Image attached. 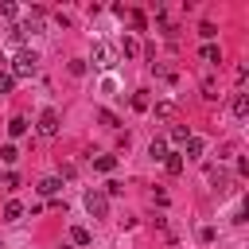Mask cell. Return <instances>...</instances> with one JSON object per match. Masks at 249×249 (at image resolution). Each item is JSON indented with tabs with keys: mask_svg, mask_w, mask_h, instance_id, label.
<instances>
[{
	"mask_svg": "<svg viewBox=\"0 0 249 249\" xmlns=\"http://www.w3.org/2000/svg\"><path fill=\"white\" fill-rule=\"evenodd\" d=\"M97 117H101V121H105V124H109V128H117V117H113V113H109V109H101V113H97Z\"/></svg>",
	"mask_w": 249,
	"mask_h": 249,
	"instance_id": "cell-25",
	"label": "cell"
},
{
	"mask_svg": "<svg viewBox=\"0 0 249 249\" xmlns=\"http://www.w3.org/2000/svg\"><path fill=\"white\" fill-rule=\"evenodd\" d=\"M202 62H210V66H218V62H222V51H218L214 43H206V47H202Z\"/></svg>",
	"mask_w": 249,
	"mask_h": 249,
	"instance_id": "cell-8",
	"label": "cell"
},
{
	"mask_svg": "<svg viewBox=\"0 0 249 249\" xmlns=\"http://www.w3.org/2000/svg\"><path fill=\"white\" fill-rule=\"evenodd\" d=\"M0 160H4V163H16V160H19L16 144H4V148H0Z\"/></svg>",
	"mask_w": 249,
	"mask_h": 249,
	"instance_id": "cell-15",
	"label": "cell"
},
{
	"mask_svg": "<svg viewBox=\"0 0 249 249\" xmlns=\"http://www.w3.org/2000/svg\"><path fill=\"white\" fill-rule=\"evenodd\" d=\"M19 214H23V206H19V202H16V198H12V202H8V206H4V222H16V218H19Z\"/></svg>",
	"mask_w": 249,
	"mask_h": 249,
	"instance_id": "cell-14",
	"label": "cell"
},
{
	"mask_svg": "<svg viewBox=\"0 0 249 249\" xmlns=\"http://www.w3.org/2000/svg\"><path fill=\"white\" fill-rule=\"evenodd\" d=\"M214 237H218V233H214V226H202V230H198V241H202V245H210Z\"/></svg>",
	"mask_w": 249,
	"mask_h": 249,
	"instance_id": "cell-18",
	"label": "cell"
},
{
	"mask_svg": "<svg viewBox=\"0 0 249 249\" xmlns=\"http://www.w3.org/2000/svg\"><path fill=\"white\" fill-rule=\"evenodd\" d=\"M39 132H43V136H54V132H58V113H54V109H43V117H39Z\"/></svg>",
	"mask_w": 249,
	"mask_h": 249,
	"instance_id": "cell-3",
	"label": "cell"
},
{
	"mask_svg": "<svg viewBox=\"0 0 249 249\" xmlns=\"http://www.w3.org/2000/svg\"><path fill=\"white\" fill-rule=\"evenodd\" d=\"M39 191H43V195H58V191H62V179H58V175H47V179L39 183Z\"/></svg>",
	"mask_w": 249,
	"mask_h": 249,
	"instance_id": "cell-7",
	"label": "cell"
},
{
	"mask_svg": "<svg viewBox=\"0 0 249 249\" xmlns=\"http://www.w3.org/2000/svg\"><path fill=\"white\" fill-rule=\"evenodd\" d=\"M93 167H97V171H113V167H117V156H97Z\"/></svg>",
	"mask_w": 249,
	"mask_h": 249,
	"instance_id": "cell-13",
	"label": "cell"
},
{
	"mask_svg": "<svg viewBox=\"0 0 249 249\" xmlns=\"http://www.w3.org/2000/svg\"><path fill=\"white\" fill-rule=\"evenodd\" d=\"M202 97H218V86H214V82H210V78H206V82H202Z\"/></svg>",
	"mask_w": 249,
	"mask_h": 249,
	"instance_id": "cell-22",
	"label": "cell"
},
{
	"mask_svg": "<svg viewBox=\"0 0 249 249\" xmlns=\"http://www.w3.org/2000/svg\"><path fill=\"white\" fill-rule=\"evenodd\" d=\"M198 35H202V39H214V35H218V27H214V23H202V27H198Z\"/></svg>",
	"mask_w": 249,
	"mask_h": 249,
	"instance_id": "cell-21",
	"label": "cell"
},
{
	"mask_svg": "<svg viewBox=\"0 0 249 249\" xmlns=\"http://www.w3.org/2000/svg\"><path fill=\"white\" fill-rule=\"evenodd\" d=\"M202 152H206V140H202V136H187V156H191V160H198Z\"/></svg>",
	"mask_w": 249,
	"mask_h": 249,
	"instance_id": "cell-5",
	"label": "cell"
},
{
	"mask_svg": "<svg viewBox=\"0 0 249 249\" xmlns=\"http://www.w3.org/2000/svg\"><path fill=\"white\" fill-rule=\"evenodd\" d=\"M132 109H148V97H144V89H140V93H132Z\"/></svg>",
	"mask_w": 249,
	"mask_h": 249,
	"instance_id": "cell-23",
	"label": "cell"
},
{
	"mask_svg": "<svg viewBox=\"0 0 249 249\" xmlns=\"http://www.w3.org/2000/svg\"><path fill=\"white\" fill-rule=\"evenodd\" d=\"M0 16L4 19H16V4H0Z\"/></svg>",
	"mask_w": 249,
	"mask_h": 249,
	"instance_id": "cell-24",
	"label": "cell"
},
{
	"mask_svg": "<svg viewBox=\"0 0 249 249\" xmlns=\"http://www.w3.org/2000/svg\"><path fill=\"white\" fill-rule=\"evenodd\" d=\"M86 210H89V218H105L109 214V198L101 191H86Z\"/></svg>",
	"mask_w": 249,
	"mask_h": 249,
	"instance_id": "cell-2",
	"label": "cell"
},
{
	"mask_svg": "<svg viewBox=\"0 0 249 249\" xmlns=\"http://www.w3.org/2000/svg\"><path fill=\"white\" fill-rule=\"evenodd\" d=\"M121 191H124V187H121V183H117V179H109V183H105V191H101V195H105V198H109V195H121Z\"/></svg>",
	"mask_w": 249,
	"mask_h": 249,
	"instance_id": "cell-19",
	"label": "cell"
},
{
	"mask_svg": "<svg viewBox=\"0 0 249 249\" xmlns=\"http://www.w3.org/2000/svg\"><path fill=\"white\" fill-rule=\"evenodd\" d=\"M163 163H167V171H171V175H179V171H183V156H179V152H167V160H163Z\"/></svg>",
	"mask_w": 249,
	"mask_h": 249,
	"instance_id": "cell-11",
	"label": "cell"
},
{
	"mask_svg": "<svg viewBox=\"0 0 249 249\" xmlns=\"http://www.w3.org/2000/svg\"><path fill=\"white\" fill-rule=\"evenodd\" d=\"M148 156H152V160H167V144H163V140H152V144H148Z\"/></svg>",
	"mask_w": 249,
	"mask_h": 249,
	"instance_id": "cell-10",
	"label": "cell"
},
{
	"mask_svg": "<svg viewBox=\"0 0 249 249\" xmlns=\"http://www.w3.org/2000/svg\"><path fill=\"white\" fill-rule=\"evenodd\" d=\"M8 132H12V136H23V132H27V117H12V121H8Z\"/></svg>",
	"mask_w": 249,
	"mask_h": 249,
	"instance_id": "cell-9",
	"label": "cell"
},
{
	"mask_svg": "<svg viewBox=\"0 0 249 249\" xmlns=\"http://www.w3.org/2000/svg\"><path fill=\"white\" fill-rule=\"evenodd\" d=\"M70 241H74V245H89V230H86V226H74V230H70Z\"/></svg>",
	"mask_w": 249,
	"mask_h": 249,
	"instance_id": "cell-12",
	"label": "cell"
},
{
	"mask_svg": "<svg viewBox=\"0 0 249 249\" xmlns=\"http://www.w3.org/2000/svg\"><path fill=\"white\" fill-rule=\"evenodd\" d=\"M233 117H237V121H245V117H249V97H245V93H237V97H233Z\"/></svg>",
	"mask_w": 249,
	"mask_h": 249,
	"instance_id": "cell-6",
	"label": "cell"
},
{
	"mask_svg": "<svg viewBox=\"0 0 249 249\" xmlns=\"http://www.w3.org/2000/svg\"><path fill=\"white\" fill-rule=\"evenodd\" d=\"M86 70H89V66H86V58H74V62H70V74H74V78H82Z\"/></svg>",
	"mask_w": 249,
	"mask_h": 249,
	"instance_id": "cell-16",
	"label": "cell"
},
{
	"mask_svg": "<svg viewBox=\"0 0 249 249\" xmlns=\"http://www.w3.org/2000/svg\"><path fill=\"white\" fill-rule=\"evenodd\" d=\"M93 62H97V66H113V51H109L105 43H97V47H93Z\"/></svg>",
	"mask_w": 249,
	"mask_h": 249,
	"instance_id": "cell-4",
	"label": "cell"
},
{
	"mask_svg": "<svg viewBox=\"0 0 249 249\" xmlns=\"http://www.w3.org/2000/svg\"><path fill=\"white\" fill-rule=\"evenodd\" d=\"M12 86H16V78L12 74H0V93H12Z\"/></svg>",
	"mask_w": 249,
	"mask_h": 249,
	"instance_id": "cell-20",
	"label": "cell"
},
{
	"mask_svg": "<svg viewBox=\"0 0 249 249\" xmlns=\"http://www.w3.org/2000/svg\"><path fill=\"white\" fill-rule=\"evenodd\" d=\"M58 249H70V245H58Z\"/></svg>",
	"mask_w": 249,
	"mask_h": 249,
	"instance_id": "cell-26",
	"label": "cell"
},
{
	"mask_svg": "<svg viewBox=\"0 0 249 249\" xmlns=\"http://www.w3.org/2000/svg\"><path fill=\"white\" fill-rule=\"evenodd\" d=\"M35 66H39V54H35V51H19V54H16V66H12V78L35 74Z\"/></svg>",
	"mask_w": 249,
	"mask_h": 249,
	"instance_id": "cell-1",
	"label": "cell"
},
{
	"mask_svg": "<svg viewBox=\"0 0 249 249\" xmlns=\"http://www.w3.org/2000/svg\"><path fill=\"white\" fill-rule=\"evenodd\" d=\"M187 136H191V132H187V124H179V128H171V140H175V144H187Z\"/></svg>",
	"mask_w": 249,
	"mask_h": 249,
	"instance_id": "cell-17",
	"label": "cell"
}]
</instances>
